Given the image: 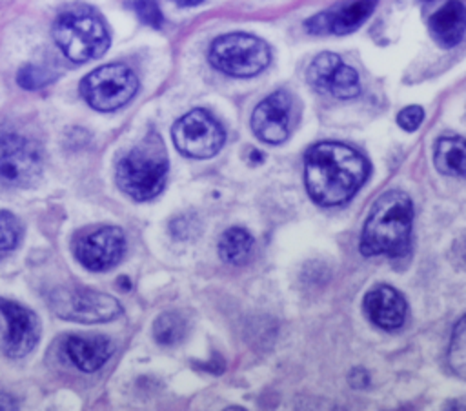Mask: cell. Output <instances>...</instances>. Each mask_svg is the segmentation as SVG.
I'll list each match as a JSON object with an SVG mask.
<instances>
[{"label": "cell", "instance_id": "cell-1", "mask_svg": "<svg viewBox=\"0 0 466 411\" xmlns=\"http://www.w3.org/2000/svg\"><path fill=\"white\" fill-rule=\"evenodd\" d=\"M370 175L368 160L351 145L320 142L304 156V184L308 195L320 206L348 202Z\"/></svg>", "mask_w": 466, "mask_h": 411}, {"label": "cell", "instance_id": "cell-2", "mask_svg": "<svg viewBox=\"0 0 466 411\" xmlns=\"http://www.w3.org/2000/svg\"><path fill=\"white\" fill-rule=\"evenodd\" d=\"M413 222V206L406 193L388 191L379 196L366 218L360 235L364 256H400L408 251Z\"/></svg>", "mask_w": 466, "mask_h": 411}, {"label": "cell", "instance_id": "cell-3", "mask_svg": "<svg viewBox=\"0 0 466 411\" xmlns=\"http://www.w3.org/2000/svg\"><path fill=\"white\" fill-rule=\"evenodd\" d=\"M167 167V153L160 136L149 133L116 162V185L133 200L155 198L166 184Z\"/></svg>", "mask_w": 466, "mask_h": 411}, {"label": "cell", "instance_id": "cell-4", "mask_svg": "<svg viewBox=\"0 0 466 411\" xmlns=\"http://www.w3.org/2000/svg\"><path fill=\"white\" fill-rule=\"evenodd\" d=\"M53 38L60 51L73 62L102 56L109 47V33L102 18L89 7H69L53 24Z\"/></svg>", "mask_w": 466, "mask_h": 411}, {"label": "cell", "instance_id": "cell-5", "mask_svg": "<svg viewBox=\"0 0 466 411\" xmlns=\"http://www.w3.org/2000/svg\"><path fill=\"white\" fill-rule=\"evenodd\" d=\"M209 62L229 76H255L269 64V47L253 35L228 33L211 44Z\"/></svg>", "mask_w": 466, "mask_h": 411}, {"label": "cell", "instance_id": "cell-6", "mask_svg": "<svg viewBox=\"0 0 466 411\" xmlns=\"http://www.w3.org/2000/svg\"><path fill=\"white\" fill-rule=\"evenodd\" d=\"M137 89V75L124 64L100 65L80 82L84 100L96 111H115L126 105Z\"/></svg>", "mask_w": 466, "mask_h": 411}, {"label": "cell", "instance_id": "cell-7", "mask_svg": "<svg viewBox=\"0 0 466 411\" xmlns=\"http://www.w3.org/2000/svg\"><path fill=\"white\" fill-rule=\"evenodd\" d=\"M47 300L56 316L71 322H109L122 313L116 298L87 287H56Z\"/></svg>", "mask_w": 466, "mask_h": 411}, {"label": "cell", "instance_id": "cell-8", "mask_svg": "<svg viewBox=\"0 0 466 411\" xmlns=\"http://www.w3.org/2000/svg\"><path fill=\"white\" fill-rule=\"evenodd\" d=\"M177 149L191 158H211L224 145L222 125L204 109H193L180 116L171 129Z\"/></svg>", "mask_w": 466, "mask_h": 411}, {"label": "cell", "instance_id": "cell-9", "mask_svg": "<svg viewBox=\"0 0 466 411\" xmlns=\"http://www.w3.org/2000/svg\"><path fill=\"white\" fill-rule=\"evenodd\" d=\"M42 173V155L35 142L9 133L0 136V184L31 185Z\"/></svg>", "mask_w": 466, "mask_h": 411}, {"label": "cell", "instance_id": "cell-10", "mask_svg": "<svg viewBox=\"0 0 466 411\" xmlns=\"http://www.w3.org/2000/svg\"><path fill=\"white\" fill-rule=\"evenodd\" d=\"M76 260L89 271H107L115 267L126 253V236L120 227L106 226L84 233L75 242Z\"/></svg>", "mask_w": 466, "mask_h": 411}, {"label": "cell", "instance_id": "cell-11", "mask_svg": "<svg viewBox=\"0 0 466 411\" xmlns=\"http://www.w3.org/2000/svg\"><path fill=\"white\" fill-rule=\"evenodd\" d=\"M293 122V98L280 89L266 96L251 115V129L255 136L266 144H280L288 140Z\"/></svg>", "mask_w": 466, "mask_h": 411}, {"label": "cell", "instance_id": "cell-12", "mask_svg": "<svg viewBox=\"0 0 466 411\" xmlns=\"http://www.w3.org/2000/svg\"><path fill=\"white\" fill-rule=\"evenodd\" d=\"M308 82L337 98H353L360 93L359 75L353 67L346 65L335 53H320L313 58L306 71Z\"/></svg>", "mask_w": 466, "mask_h": 411}, {"label": "cell", "instance_id": "cell-13", "mask_svg": "<svg viewBox=\"0 0 466 411\" xmlns=\"http://www.w3.org/2000/svg\"><path fill=\"white\" fill-rule=\"evenodd\" d=\"M0 313L7 326L2 344L4 353L11 358H20L31 353L40 338L38 316L25 306L5 298H0Z\"/></svg>", "mask_w": 466, "mask_h": 411}, {"label": "cell", "instance_id": "cell-14", "mask_svg": "<svg viewBox=\"0 0 466 411\" xmlns=\"http://www.w3.org/2000/svg\"><path fill=\"white\" fill-rule=\"evenodd\" d=\"M379 0H344L311 16L304 27L311 35H348L360 27Z\"/></svg>", "mask_w": 466, "mask_h": 411}, {"label": "cell", "instance_id": "cell-15", "mask_svg": "<svg viewBox=\"0 0 466 411\" xmlns=\"http://www.w3.org/2000/svg\"><path fill=\"white\" fill-rule=\"evenodd\" d=\"M362 311L375 326L386 331L399 329L408 313L404 296L391 286H377L370 289L362 300Z\"/></svg>", "mask_w": 466, "mask_h": 411}, {"label": "cell", "instance_id": "cell-16", "mask_svg": "<svg viewBox=\"0 0 466 411\" xmlns=\"http://www.w3.org/2000/svg\"><path fill=\"white\" fill-rule=\"evenodd\" d=\"M67 358L86 373L100 369L113 355L115 346L107 336L102 335H71L64 344Z\"/></svg>", "mask_w": 466, "mask_h": 411}, {"label": "cell", "instance_id": "cell-17", "mask_svg": "<svg viewBox=\"0 0 466 411\" xmlns=\"http://www.w3.org/2000/svg\"><path fill=\"white\" fill-rule=\"evenodd\" d=\"M466 13L464 5L459 0H450L442 4L428 20V29L431 38L441 47H453L464 36Z\"/></svg>", "mask_w": 466, "mask_h": 411}, {"label": "cell", "instance_id": "cell-18", "mask_svg": "<svg viewBox=\"0 0 466 411\" xmlns=\"http://www.w3.org/2000/svg\"><path fill=\"white\" fill-rule=\"evenodd\" d=\"M464 138L451 135L441 136L435 144L433 162L442 175L462 176L464 175Z\"/></svg>", "mask_w": 466, "mask_h": 411}, {"label": "cell", "instance_id": "cell-19", "mask_svg": "<svg viewBox=\"0 0 466 411\" xmlns=\"http://www.w3.org/2000/svg\"><path fill=\"white\" fill-rule=\"evenodd\" d=\"M253 251V236L242 227H229L218 240V256L228 264H246Z\"/></svg>", "mask_w": 466, "mask_h": 411}, {"label": "cell", "instance_id": "cell-20", "mask_svg": "<svg viewBox=\"0 0 466 411\" xmlns=\"http://www.w3.org/2000/svg\"><path fill=\"white\" fill-rule=\"evenodd\" d=\"M186 329H187V326H186L184 316L178 313H173V311H166V313L158 315L153 324L155 340L162 346L178 344L186 336Z\"/></svg>", "mask_w": 466, "mask_h": 411}, {"label": "cell", "instance_id": "cell-21", "mask_svg": "<svg viewBox=\"0 0 466 411\" xmlns=\"http://www.w3.org/2000/svg\"><path fill=\"white\" fill-rule=\"evenodd\" d=\"M22 238V224L20 220L9 213L0 211V258L7 256Z\"/></svg>", "mask_w": 466, "mask_h": 411}, {"label": "cell", "instance_id": "cell-22", "mask_svg": "<svg viewBox=\"0 0 466 411\" xmlns=\"http://www.w3.org/2000/svg\"><path fill=\"white\" fill-rule=\"evenodd\" d=\"M464 347H466V344H464V318H461L455 326L451 344H450V351H448L450 367L461 378L464 376V369H466V349Z\"/></svg>", "mask_w": 466, "mask_h": 411}, {"label": "cell", "instance_id": "cell-23", "mask_svg": "<svg viewBox=\"0 0 466 411\" xmlns=\"http://www.w3.org/2000/svg\"><path fill=\"white\" fill-rule=\"evenodd\" d=\"M53 80V75L40 67V65H35V64H27L24 65L20 71H18V76H16V82L20 87L24 89H40L44 85H47L49 82Z\"/></svg>", "mask_w": 466, "mask_h": 411}, {"label": "cell", "instance_id": "cell-24", "mask_svg": "<svg viewBox=\"0 0 466 411\" xmlns=\"http://www.w3.org/2000/svg\"><path fill=\"white\" fill-rule=\"evenodd\" d=\"M127 5L135 11V15L151 27L162 25V13L157 5V0H127Z\"/></svg>", "mask_w": 466, "mask_h": 411}, {"label": "cell", "instance_id": "cell-25", "mask_svg": "<svg viewBox=\"0 0 466 411\" xmlns=\"http://www.w3.org/2000/svg\"><path fill=\"white\" fill-rule=\"evenodd\" d=\"M424 120V111L420 105H408L397 115V122L406 131H415Z\"/></svg>", "mask_w": 466, "mask_h": 411}, {"label": "cell", "instance_id": "cell-26", "mask_svg": "<svg viewBox=\"0 0 466 411\" xmlns=\"http://www.w3.org/2000/svg\"><path fill=\"white\" fill-rule=\"evenodd\" d=\"M0 409H16V402L7 393H0Z\"/></svg>", "mask_w": 466, "mask_h": 411}, {"label": "cell", "instance_id": "cell-27", "mask_svg": "<svg viewBox=\"0 0 466 411\" xmlns=\"http://www.w3.org/2000/svg\"><path fill=\"white\" fill-rule=\"evenodd\" d=\"M171 2H175L177 5H182V7H189V5H198L204 0H171Z\"/></svg>", "mask_w": 466, "mask_h": 411}, {"label": "cell", "instance_id": "cell-28", "mask_svg": "<svg viewBox=\"0 0 466 411\" xmlns=\"http://www.w3.org/2000/svg\"><path fill=\"white\" fill-rule=\"evenodd\" d=\"M417 2H422V4H426V5H430V4H433L435 0H417Z\"/></svg>", "mask_w": 466, "mask_h": 411}]
</instances>
